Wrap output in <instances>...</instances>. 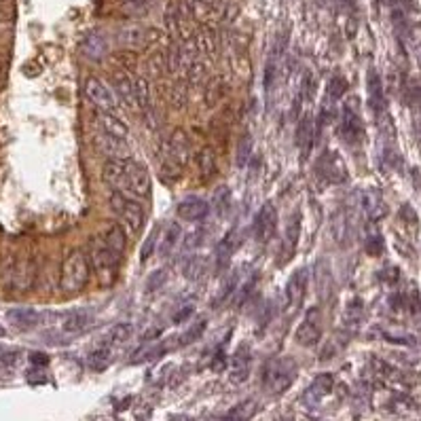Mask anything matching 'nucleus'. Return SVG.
<instances>
[{
	"label": "nucleus",
	"mask_w": 421,
	"mask_h": 421,
	"mask_svg": "<svg viewBox=\"0 0 421 421\" xmlns=\"http://www.w3.org/2000/svg\"><path fill=\"white\" fill-rule=\"evenodd\" d=\"M347 92V80L343 76H332L328 80V87H326V96L330 102H339Z\"/></svg>",
	"instance_id": "nucleus-38"
},
{
	"label": "nucleus",
	"mask_w": 421,
	"mask_h": 421,
	"mask_svg": "<svg viewBox=\"0 0 421 421\" xmlns=\"http://www.w3.org/2000/svg\"><path fill=\"white\" fill-rule=\"evenodd\" d=\"M257 409H259L257 400L248 398V400H243V402L235 404V406H233V409H231V411L225 415V419H223V421H250L252 417H255Z\"/></svg>",
	"instance_id": "nucleus-34"
},
{
	"label": "nucleus",
	"mask_w": 421,
	"mask_h": 421,
	"mask_svg": "<svg viewBox=\"0 0 421 421\" xmlns=\"http://www.w3.org/2000/svg\"><path fill=\"white\" fill-rule=\"evenodd\" d=\"M214 201H216V205H218L221 212H227V209H229V203H231L229 189H227V187L218 189V191H216V195H214Z\"/></svg>",
	"instance_id": "nucleus-44"
},
{
	"label": "nucleus",
	"mask_w": 421,
	"mask_h": 421,
	"mask_svg": "<svg viewBox=\"0 0 421 421\" xmlns=\"http://www.w3.org/2000/svg\"><path fill=\"white\" fill-rule=\"evenodd\" d=\"M178 216L187 223H199L209 214V203L201 197H187L178 203Z\"/></svg>",
	"instance_id": "nucleus-19"
},
{
	"label": "nucleus",
	"mask_w": 421,
	"mask_h": 421,
	"mask_svg": "<svg viewBox=\"0 0 421 421\" xmlns=\"http://www.w3.org/2000/svg\"><path fill=\"white\" fill-rule=\"evenodd\" d=\"M239 248H241V233H239V229H231L221 239V243L216 246V267L218 269L227 267L229 261L233 259V255H235Z\"/></svg>",
	"instance_id": "nucleus-20"
},
{
	"label": "nucleus",
	"mask_w": 421,
	"mask_h": 421,
	"mask_svg": "<svg viewBox=\"0 0 421 421\" xmlns=\"http://www.w3.org/2000/svg\"><path fill=\"white\" fill-rule=\"evenodd\" d=\"M180 235H182V231H180V227H178L176 223H172L165 231H161V233H159V243H157L159 255H161V257H167V255H170V252L178 246Z\"/></svg>",
	"instance_id": "nucleus-30"
},
{
	"label": "nucleus",
	"mask_w": 421,
	"mask_h": 421,
	"mask_svg": "<svg viewBox=\"0 0 421 421\" xmlns=\"http://www.w3.org/2000/svg\"><path fill=\"white\" fill-rule=\"evenodd\" d=\"M89 259L83 250L74 248L62 261L60 269V290L64 294H78L89 282Z\"/></svg>",
	"instance_id": "nucleus-2"
},
{
	"label": "nucleus",
	"mask_w": 421,
	"mask_h": 421,
	"mask_svg": "<svg viewBox=\"0 0 421 421\" xmlns=\"http://www.w3.org/2000/svg\"><path fill=\"white\" fill-rule=\"evenodd\" d=\"M110 207L114 209V214L121 218L123 223V231H128L132 235H138L144 227V221H146V214H144V207L130 199L128 195H123L119 191H114L110 195Z\"/></svg>",
	"instance_id": "nucleus-4"
},
{
	"label": "nucleus",
	"mask_w": 421,
	"mask_h": 421,
	"mask_svg": "<svg viewBox=\"0 0 421 421\" xmlns=\"http://www.w3.org/2000/svg\"><path fill=\"white\" fill-rule=\"evenodd\" d=\"M386 341L390 343H400V345H415V339L413 336H396V334H384Z\"/></svg>",
	"instance_id": "nucleus-45"
},
{
	"label": "nucleus",
	"mask_w": 421,
	"mask_h": 421,
	"mask_svg": "<svg viewBox=\"0 0 421 421\" xmlns=\"http://www.w3.org/2000/svg\"><path fill=\"white\" fill-rule=\"evenodd\" d=\"M94 121L98 123L100 132L112 136V138H119V140H128L130 138V125L125 123L123 119H119L117 114H110V112H96Z\"/></svg>",
	"instance_id": "nucleus-17"
},
{
	"label": "nucleus",
	"mask_w": 421,
	"mask_h": 421,
	"mask_svg": "<svg viewBox=\"0 0 421 421\" xmlns=\"http://www.w3.org/2000/svg\"><path fill=\"white\" fill-rule=\"evenodd\" d=\"M102 178L106 184H110L114 191L125 195V172H123V161H104L102 165Z\"/></svg>",
	"instance_id": "nucleus-24"
},
{
	"label": "nucleus",
	"mask_w": 421,
	"mask_h": 421,
	"mask_svg": "<svg viewBox=\"0 0 421 421\" xmlns=\"http://www.w3.org/2000/svg\"><path fill=\"white\" fill-rule=\"evenodd\" d=\"M92 324H94V313L89 309H74L60 316L58 328L64 336H78L85 330H89Z\"/></svg>",
	"instance_id": "nucleus-15"
},
{
	"label": "nucleus",
	"mask_w": 421,
	"mask_h": 421,
	"mask_svg": "<svg viewBox=\"0 0 421 421\" xmlns=\"http://www.w3.org/2000/svg\"><path fill=\"white\" fill-rule=\"evenodd\" d=\"M0 85H3V68H0Z\"/></svg>",
	"instance_id": "nucleus-51"
},
{
	"label": "nucleus",
	"mask_w": 421,
	"mask_h": 421,
	"mask_svg": "<svg viewBox=\"0 0 421 421\" xmlns=\"http://www.w3.org/2000/svg\"><path fill=\"white\" fill-rule=\"evenodd\" d=\"M163 352H165V345H163V343H159V341H146V343L132 356V364L146 362V360H155V358H159Z\"/></svg>",
	"instance_id": "nucleus-36"
},
{
	"label": "nucleus",
	"mask_w": 421,
	"mask_h": 421,
	"mask_svg": "<svg viewBox=\"0 0 421 421\" xmlns=\"http://www.w3.org/2000/svg\"><path fill=\"white\" fill-rule=\"evenodd\" d=\"M5 334H7V330H5L3 326H0V336H5Z\"/></svg>",
	"instance_id": "nucleus-49"
},
{
	"label": "nucleus",
	"mask_w": 421,
	"mask_h": 421,
	"mask_svg": "<svg viewBox=\"0 0 421 421\" xmlns=\"http://www.w3.org/2000/svg\"><path fill=\"white\" fill-rule=\"evenodd\" d=\"M89 259H92V265H94L100 282L104 286H112L117 282L121 257L114 255V252L100 237H94V241H92V257Z\"/></svg>",
	"instance_id": "nucleus-5"
},
{
	"label": "nucleus",
	"mask_w": 421,
	"mask_h": 421,
	"mask_svg": "<svg viewBox=\"0 0 421 421\" xmlns=\"http://www.w3.org/2000/svg\"><path fill=\"white\" fill-rule=\"evenodd\" d=\"M123 172H125V193H132L138 197H148L151 193V174L146 165L136 159L123 161Z\"/></svg>",
	"instance_id": "nucleus-7"
},
{
	"label": "nucleus",
	"mask_w": 421,
	"mask_h": 421,
	"mask_svg": "<svg viewBox=\"0 0 421 421\" xmlns=\"http://www.w3.org/2000/svg\"><path fill=\"white\" fill-rule=\"evenodd\" d=\"M155 275H157V280H159V282H165V271H157ZM153 286H155V290L159 288V284H157L155 280H151V282H148V290H153Z\"/></svg>",
	"instance_id": "nucleus-47"
},
{
	"label": "nucleus",
	"mask_w": 421,
	"mask_h": 421,
	"mask_svg": "<svg viewBox=\"0 0 421 421\" xmlns=\"http://www.w3.org/2000/svg\"><path fill=\"white\" fill-rule=\"evenodd\" d=\"M203 273H205V261H203V257H191V259L184 261V265H182V275H184L189 282L201 280Z\"/></svg>",
	"instance_id": "nucleus-37"
},
{
	"label": "nucleus",
	"mask_w": 421,
	"mask_h": 421,
	"mask_svg": "<svg viewBox=\"0 0 421 421\" xmlns=\"http://www.w3.org/2000/svg\"><path fill=\"white\" fill-rule=\"evenodd\" d=\"M313 138H316V121H313V114L309 112V108L299 117V123H297V146L301 148L303 155H309L311 153V146H313Z\"/></svg>",
	"instance_id": "nucleus-18"
},
{
	"label": "nucleus",
	"mask_w": 421,
	"mask_h": 421,
	"mask_svg": "<svg viewBox=\"0 0 421 421\" xmlns=\"http://www.w3.org/2000/svg\"><path fill=\"white\" fill-rule=\"evenodd\" d=\"M83 92H85L87 100L98 108V112H110L117 114L119 104L114 94L110 92V87L106 85L104 80L96 78V76H87L85 83H83Z\"/></svg>",
	"instance_id": "nucleus-6"
},
{
	"label": "nucleus",
	"mask_w": 421,
	"mask_h": 421,
	"mask_svg": "<svg viewBox=\"0 0 421 421\" xmlns=\"http://www.w3.org/2000/svg\"><path fill=\"white\" fill-rule=\"evenodd\" d=\"M38 267L34 259L9 255L0 261V286L11 292H28L34 288Z\"/></svg>",
	"instance_id": "nucleus-1"
},
{
	"label": "nucleus",
	"mask_w": 421,
	"mask_h": 421,
	"mask_svg": "<svg viewBox=\"0 0 421 421\" xmlns=\"http://www.w3.org/2000/svg\"><path fill=\"white\" fill-rule=\"evenodd\" d=\"M30 358H32L34 364H47V362H49V358H47L45 354H32Z\"/></svg>",
	"instance_id": "nucleus-48"
},
{
	"label": "nucleus",
	"mask_w": 421,
	"mask_h": 421,
	"mask_svg": "<svg viewBox=\"0 0 421 421\" xmlns=\"http://www.w3.org/2000/svg\"><path fill=\"white\" fill-rule=\"evenodd\" d=\"M237 286H239V273L233 271V273L227 275V280H225V284L221 286V290H218V294H216V299H214L212 305H214L216 309H218L221 305H225V303L231 299V294L237 292Z\"/></svg>",
	"instance_id": "nucleus-35"
},
{
	"label": "nucleus",
	"mask_w": 421,
	"mask_h": 421,
	"mask_svg": "<svg viewBox=\"0 0 421 421\" xmlns=\"http://www.w3.org/2000/svg\"><path fill=\"white\" fill-rule=\"evenodd\" d=\"M112 83H114V89H117V94H119L121 102H123L125 106H128V108H136L134 85H132L130 76L125 74V72H117V74H114V78H112Z\"/></svg>",
	"instance_id": "nucleus-29"
},
{
	"label": "nucleus",
	"mask_w": 421,
	"mask_h": 421,
	"mask_svg": "<svg viewBox=\"0 0 421 421\" xmlns=\"http://www.w3.org/2000/svg\"><path fill=\"white\" fill-rule=\"evenodd\" d=\"M108 358H110L108 347H100V350H96V352H92V354H89L87 362H89V366H92L94 370H102V368H106Z\"/></svg>",
	"instance_id": "nucleus-41"
},
{
	"label": "nucleus",
	"mask_w": 421,
	"mask_h": 421,
	"mask_svg": "<svg viewBox=\"0 0 421 421\" xmlns=\"http://www.w3.org/2000/svg\"><path fill=\"white\" fill-rule=\"evenodd\" d=\"M159 233H161V229H155V231H151V235L146 237V241H144V246H142V263H146L153 255H155V250H157V243H159Z\"/></svg>",
	"instance_id": "nucleus-43"
},
{
	"label": "nucleus",
	"mask_w": 421,
	"mask_h": 421,
	"mask_svg": "<svg viewBox=\"0 0 421 421\" xmlns=\"http://www.w3.org/2000/svg\"><path fill=\"white\" fill-rule=\"evenodd\" d=\"M299 235H301V216L297 214L292 218V223H288V229H286V237H284V257L286 259H292L294 252H297Z\"/></svg>",
	"instance_id": "nucleus-32"
},
{
	"label": "nucleus",
	"mask_w": 421,
	"mask_h": 421,
	"mask_svg": "<svg viewBox=\"0 0 421 421\" xmlns=\"http://www.w3.org/2000/svg\"><path fill=\"white\" fill-rule=\"evenodd\" d=\"M83 53H85V58L89 60H102L106 53H108V43H106V36L100 34V32H92L85 36V40H83Z\"/></svg>",
	"instance_id": "nucleus-25"
},
{
	"label": "nucleus",
	"mask_w": 421,
	"mask_h": 421,
	"mask_svg": "<svg viewBox=\"0 0 421 421\" xmlns=\"http://www.w3.org/2000/svg\"><path fill=\"white\" fill-rule=\"evenodd\" d=\"M322 309L320 307H309L305 311V318L301 320V324L297 326V332H294V339H297L299 345L303 347H313L320 343V336H322Z\"/></svg>",
	"instance_id": "nucleus-9"
},
{
	"label": "nucleus",
	"mask_w": 421,
	"mask_h": 421,
	"mask_svg": "<svg viewBox=\"0 0 421 421\" xmlns=\"http://www.w3.org/2000/svg\"><path fill=\"white\" fill-rule=\"evenodd\" d=\"M142 30L138 28V26H132V28H125L121 34H119V40L123 45H128V47H138L140 43H142Z\"/></svg>",
	"instance_id": "nucleus-40"
},
{
	"label": "nucleus",
	"mask_w": 421,
	"mask_h": 421,
	"mask_svg": "<svg viewBox=\"0 0 421 421\" xmlns=\"http://www.w3.org/2000/svg\"><path fill=\"white\" fill-rule=\"evenodd\" d=\"M250 155H252V138H250V134H246V136L239 140V144H237V165H239V167H246Z\"/></svg>",
	"instance_id": "nucleus-42"
},
{
	"label": "nucleus",
	"mask_w": 421,
	"mask_h": 421,
	"mask_svg": "<svg viewBox=\"0 0 421 421\" xmlns=\"http://www.w3.org/2000/svg\"><path fill=\"white\" fill-rule=\"evenodd\" d=\"M132 332H134V326L130 324V322H121V324H114L110 330H108V334H106V339H102V347H110V345H119V343H125L132 336Z\"/></svg>",
	"instance_id": "nucleus-33"
},
{
	"label": "nucleus",
	"mask_w": 421,
	"mask_h": 421,
	"mask_svg": "<svg viewBox=\"0 0 421 421\" xmlns=\"http://www.w3.org/2000/svg\"><path fill=\"white\" fill-rule=\"evenodd\" d=\"M360 203H362V209H364V214H366V218L368 221H379L381 216H386V201H384V197L379 195V191L377 189H368V191H364L362 193V197H360Z\"/></svg>",
	"instance_id": "nucleus-22"
},
{
	"label": "nucleus",
	"mask_w": 421,
	"mask_h": 421,
	"mask_svg": "<svg viewBox=\"0 0 421 421\" xmlns=\"http://www.w3.org/2000/svg\"><path fill=\"white\" fill-rule=\"evenodd\" d=\"M197 163H199V174H201V178L207 182L209 178H212V176L216 174V165H218V159H216L214 148H212V146L201 148Z\"/></svg>",
	"instance_id": "nucleus-31"
},
{
	"label": "nucleus",
	"mask_w": 421,
	"mask_h": 421,
	"mask_svg": "<svg viewBox=\"0 0 421 421\" xmlns=\"http://www.w3.org/2000/svg\"><path fill=\"white\" fill-rule=\"evenodd\" d=\"M94 144L106 157V161H128V159H132V148H130L128 140L112 138V136L98 130L94 134Z\"/></svg>",
	"instance_id": "nucleus-12"
},
{
	"label": "nucleus",
	"mask_w": 421,
	"mask_h": 421,
	"mask_svg": "<svg viewBox=\"0 0 421 421\" xmlns=\"http://www.w3.org/2000/svg\"><path fill=\"white\" fill-rule=\"evenodd\" d=\"M205 326H207V320H197L195 324H191L187 330H184V334L178 339V343L184 347V345H191V343H195L199 336L203 334V330H205Z\"/></svg>",
	"instance_id": "nucleus-39"
},
{
	"label": "nucleus",
	"mask_w": 421,
	"mask_h": 421,
	"mask_svg": "<svg viewBox=\"0 0 421 421\" xmlns=\"http://www.w3.org/2000/svg\"><path fill=\"white\" fill-rule=\"evenodd\" d=\"M297 372H299V368H297V362H294L292 358H273V360H269L265 364L263 384H265L267 392L282 394L294 384Z\"/></svg>",
	"instance_id": "nucleus-3"
},
{
	"label": "nucleus",
	"mask_w": 421,
	"mask_h": 421,
	"mask_svg": "<svg viewBox=\"0 0 421 421\" xmlns=\"http://www.w3.org/2000/svg\"><path fill=\"white\" fill-rule=\"evenodd\" d=\"M98 237L114 252V255L123 257V250H125V231L121 225L117 223H104Z\"/></svg>",
	"instance_id": "nucleus-23"
},
{
	"label": "nucleus",
	"mask_w": 421,
	"mask_h": 421,
	"mask_svg": "<svg viewBox=\"0 0 421 421\" xmlns=\"http://www.w3.org/2000/svg\"><path fill=\"white\" fill-rule=\"evenodd\" d=\"M307 288H309V269L307 267L297 269L286 286V309L290 313H294L303 305V301L307 297Z\"/></svg>",
	"instance_id": "nucleus-11"
},
{
	"label": "nucleus",
	"mask_w": 421,
	"mask_h": 421,
	"mask_svg": "<svg viewBox=\"0 0 421 421\" xmlns=\"http://www.w3.org/2000/svg\"><path fill=\"white\" fill-rule=\"evenodd\" d=\"M318 170H320V176L330 184H341L347 180V167L336 151H328L322 155V159L318 163Z\"/></svg>",
	"instance_id": "nucleus-14"
},
{
	"label": "nucleus",
	"mask_w": 421,
	"mask_h": 421,
	"mask_svg": "<svg viewBox=\"0 0 421 421\" xmlns=\"http://www.w3.org/2000/svg\"><path fill=\"white\" fill-rule=\"evenodd\" d=\"M250 368H252V354L248 345H241L233 358H231V381L233 384H243L250 377Z\"/></svg>",
	"instance_id": "nucleus-21"
},
{
	"label": "nucleus",
	"mask_w": 421,
	"mask_h": 421,
	"mask_svg": "<svg viewBox=\"0 0 421 421\" xmlns=\"http://www.w3.org/2000/svg\"><path fill=\"white\" fill-rule=\"evenodd\" d=\"M134 85V98H136V108L142 112H148L153 106V96H151V83L144 76H136L132 80Z\"/></svg>",
	"instance_id": "nucleus-28"
},
{
	"label": "nucleus",
	"mask_w": 421,
	"mask_h": 421,
	"mask_svg": "<svg viewBox=\"0 0 421 421\" xmlns=\"http://www.w3.org/2000/svg\"><path fill=\"white\" fill-rule=\"evenodd\" d=\"M366 92H368L370 110L375 112V117H381V114L386 112V92H384L381 74L377 72V68H370V70H368V76H366Z\"/></svg>",
	"instance_id": "nucleus-16"
},
{
	"label": "nucleus",
	"mask_w": 421,
	"mask_h": 421,
	"mask_svg": "<svg viewBox=\"0 0 421 421\" xmlns=\"http://www.w3.org/2000/svg\"><path fill=\"white\" fill-rule=\"evenodd\" d=\"M191 313H193V303L182 305V307H180V311L174 316V322H176V324H180V322H184V318H187V316H191Z\"/></svg>",
	"instance_id": "nucleus-46"
},
{
	"label": "nucleus",
	"mask_w": 421,
	"mask_h": 421,
	"mask_svg": "<svg viewBox=\"0 0 421 421\" xmlns=\"http://www.w3.org/2000/svg\"><path fill=\"white\" fill-rule=\"evenodd\" d=\"M9 322L17 330H30L40 322V313L32 307H17V309L9 311Z\"/></svg>",
	"instance_id": "nucleus-26"
},
{
	"label": "nucleus",
	"mask_w": 421,
	"mask_h": 421,
	"mask_svg": "<svg viewBox=\"0 0 421 421\" xmlns=\"http://www.w3.org/2000/svg\"><path fill=\"white\" fill-rule=\"evenodd\" d=\"M277 231V207L271 201H265L255 218V237L261 243H269Z\"/></svg>",
	"instance_id": "nucleus-13"
},
{
	"label": "nucleus",
	"mask_w": 421,
	"mask_h": 421,
	"mask_svg": "<svg viewBox=\"0 0 421 421\" xmlns=\"http://www.w3.org/2000/svg\"><path fill=\"white\" fill-rule=\"evenodd\" d=\"M189 155H191V144H189L187 132L174 130V134L170 136V140H167V144H165V153H163L167 167L174 172H180L189 161Z\"/></svg>",
	"instance_id": "nucleus-10"
},
{
	"label": "nucleus",
	"mask_w": 421,
	"mask_h": 421,
	"mask_svg": "<svg viewBox=\"0 0 421 421\" xmlns=\"http://www.w3.org/2000/svg\"><path fill=\"white\" fill-rule=\"evenodd\" d=\"M330 390H332V375H318L316 377V381L305 390V396H303V400L305 402H318V400H322L326 394H330Z\"/></svg>",
	"instance_id": "nucleus-27"
},
{
	"label": "nucleus",
	"mask_w": 421,
	"mask_h": 421,
	"mask_svg": "<svg viewBox=\"0 0 421 421\" xmlns=\"http://www.w3.org/2000/svg\"><path fill=\"white\" fill-rule=\"evenodd\" d=\"M345 5H347V7H352V5H354V0H345Z\"/></svg>",
	"instance_id": "nucleus-50"
},
{
	"label": "nucleus",
	"mask_w": 421,
	"mask_h": 421,
	"mask_svg": "<svg viewBox=\"0 0 421 421\" xmlns=\"http://www.w3.org/2000/svg\"><path fill=\"white\" fill-rule=\"evenodd\" d=\"M339 134L347 144H356L362 138V114H360V100L350 98L341 108V125Z\"/></svg>",
	"instance_id": "nucleus-8"
}]
</instances>
